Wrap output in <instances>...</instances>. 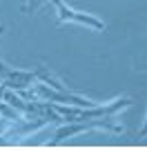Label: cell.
I'll return each mask as SVG.
<instances>
[{
    "label": "cell",
    "instance_id": "6da1fadb",
    "mask_svg": "<svg viewBox=\"0 0 147 151\" xmlns=\"http://www.w3.org/2000/svg\"><path fill=\"white\" fill-rule=\"evenodd\" d=\"M89 129H103V131H112V133H123V124H118L114 120V116H105V118H91V120H78V122H62V127L56 131L54 140L49 145H60L67 138L76 136V133L89 131Z\"/></svg>",
    "mask_w": 147,
    "mask_h": 151
},
{
    "label": "cell",
    "instance_id": "5b68a950",
    "mask_svg": "<svg viewBox=\"0 0 147 151\" xmlns=\"http://www.w3.org/2000/svg\"><path fill=\"white\" fill-rule=\"evenodd\" d=\"M40 0H27V5H25V14H33L36 11V7H38Z\"/></svg>",
    "mask_w": 147,
    "mask_h": 151
},
{
    "label": "cell",
    "instance_id": "3957f363",
    "mask_svg": "<svg viewBox=\"0 0 147 151\" xmlns=\"http://www.w3.org/2000/svg\"><path fill=\"white\" fill-rule=\"evenodd\" d=\"M36 82V76H33V71H25V69H14L11 67L9 73L2 78V82L0 85L5 87V89H11V91H20L22 93L25 89H27L29 85H33Z\"/></svg>",
    "mask_w": 147,
    "mask_h": 151
},
{
    "label": "cell",
    "instance_id": "277c9868",
    "mask_svg": "<svg viewBox=\"0 0 147 151\" xmlns=\"http://www.w3.org/2000/svg\"><path fill=\"white\" fill-rule=\"evenodd\" d=\"M2 31H5V27L0 24V38H2ZM9 69H11V65H7L2 58H0V82H2V78H5L7 73H9Z\"/></svg>",
    "mask_w": 147,
    "mask_h": 151
},
{
    "label": "cell",
    "instance_id": "8992f818",
    "mask_svg": "<svg viewBox=\"0 0 147 151\" xmlns=\"http://www.w3.org/2000/svg\"><path fill=\"white\" fill-rule=\"evenodd\" d=\"M11 124H14V122H9L7 118H2V116H0V136H2V133H5L7 129L11 127Z\"/></svg>",
    "mask_w": 147,
    "mask_h": 151
},
{
    "label": "cell",
    "instance_id": "7a4b0ae2",
    "mask_svg": "<svg viewBox=\"0 0 147 151\" xmlns=\"http://www.w3.org/2000/svg\"><path fill=\"white\" fill-rule=\"evenodd\" d=\"M54 7H56V18H58L60 24L74 22V24H83V27L91 29V31H103L105 29V22L100 18H96V16H91V14H85V11L71 9V7H67L62 0H54Z\"/></svg>",
    "mask_w": 147,
    "mask_h": 151
}]
</instances>
